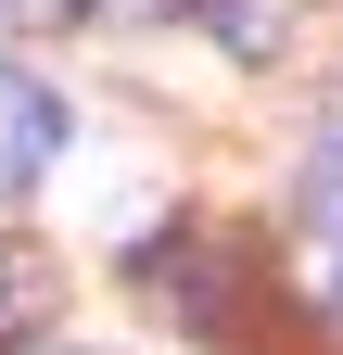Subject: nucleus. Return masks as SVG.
Wrapping results in <instances>:
<instances>
[{"label":"nucleus","instance_id":"f257e3e1","mask_svg":"<svg viewBox=\"0 0 343 355\" xmlns=\"http://www.w3.org/2000/svg\"><path fill=\"white\" fill-rule=\"evenodd\" d=\"M51 153H64V102H51L26 64H0V191L51 178Z\"/></svg>","mask_w":343,"mask_h":355},{"label":"nucleus","instance_id":"f03ea898","mask_svg":"<svg viewBox=\"0 0 343 355\" xmlns=\"http://www.w3.org/2000/svg\"><path fill=\"white\" fill-rule=\"evenodd\" d=\"M51 318H64V266L38 254V241H0V355L51 343Z\"/></svg>","mask_w":343,"mask_h":355},{"label":"nucleus","instance_id":"7ed1b4c3","mask_svg":"<svg viewBox=\"0 0 343 355\" xmlns=\"http://www.w3.org/2000/svg\"><path fill=\"white\" fill-rule=\"evenodd\" d=\"M191 26L217 38L229 64H292V38H306V0H191Z\"/></svg>","mask_w":343,"mask_h":355},{"label":"nucleus","instance_id":"20e7f679","mask_svg":"<svg viewBox=\"0 0 343 355\" xmlns=\"http://www.w3.org/2000/svg\"><path fill=\"white\" fill-rule=\"evenodd\" d=\"M306 216H318V229H331V241H343V140H331V153H318V165H306Z\"/></svg>","mask_w":343,"mask_h":355},{"label":"nucleus","instance_id":"39448f33","mask_svg":"<svg viewBox=\"0 0 343 355\" xmlns=\"http://www.w3.org/2000/svg\"><path fill=\"white\" fill-rule=\"evenodd\" d=\"M90 0H0V26H76Z\"/></svg>","mask_w":343,"mask_h":355},{"label":"nucleus","instance_id":"423d86ee","mask_svg":"<svg viewBox=\"0 0 343 355\" xmlns=\"http://www.w3.org/2000/svg\"><path fill=\"white\" fill-rule=\"evenodd\" d=\"M331 318H343V254H331Z\"/></svg>","mask_w":343,"mask_h":355},{"label":"nucleus","instance_id":"0eeeda50","mask_svg":"<svg viewBox=\"0 0 343 355\" xmlns=\"http://www.w3.org/2000/svg\"><path fill=\"white\" fill-rule=\"evenodd\" d=\"M26 355H90V343H26Z\"/></svg>","mask_w":343,"mask_h":355}]
</instances>
